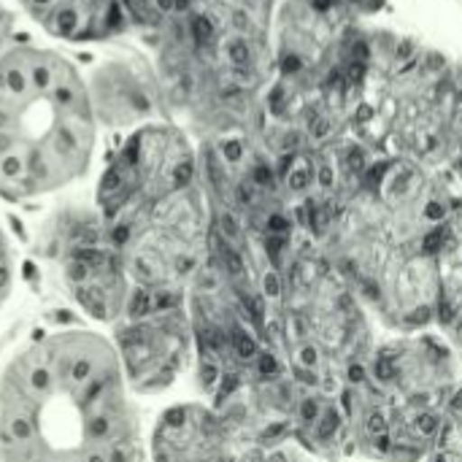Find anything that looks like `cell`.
Returning <instances> with one entry per match:
<instances>
[{"label": "cell", "mask_w": 462, "mask_h": 462, "mask_svg": "<svg viewBox=\"0 0 462 462\" xmlns=\"http://www.w3.org/2000/svg\"><path fill=\"white\" fill-rule=\"evenodd\" d=\"M328 133H330V122H328V119H319V122L314 125V130H311L314 138H325Z\"/></svg>", "instance_id": "obj_16"}, {"label": "cell", "mask_w": 462, "mask_h": 462, "mask_svg": "<svg viewBox=\"0 0 462 462\" xmlns=\"http://www.w3.org/2000/svg\"><path fill=\"white\" fill-rule=\"evenodd\" d=\"M108 338L133 395L165 390L179 374L187 344L176 292L133 290L127 311L111 325Z\"/></svg>", "instance_id": "obj_5"}, {"label": "cell", "mask_w": 462, "mask_h": 462, "mask_svg": "<svg viewBox=\"0 0 462 462\" xmlns=\"http://www.w3.org/2000/svg\"><path fill=\"white\" fill-rule=\"evenodd\" d=\"M349 165L360 171V168H363V152H352V154H349Z\"/></svg>", "instance_id": "obj_19"}, {"label": "cell", "mask_w": 462, "mask_h": 462, "mask_svg": "<svg viewBox=\"0 0 462 462\" xmlns=\"http://www.w3.org/2000/svg\"><path fill=\"white\" fill-rule=\"evenodd\" d=\"M8 32H11V19H8V14L0 8V54L8 49Z\"/></svg>", "instance_id": "obj_11"}, {"label": "cell", "mask_w": 462, "mask_h": 462, "mask_svg": "<svg viewBox=\"0 0 462 462\" xmlns=\"http://www.w3.org/2000/svg\"><path fill=\"white\" fill-rule=\"evenodd\" d=\"M319 181H322V187H330L333 184V171L325 165V168H319Z\"/></svg>", "instance_id": "obj_17"}, {"label": "cell", "mask_w": 462, "mask_h": 462, "mask_svg": "<svg viewBox=\"0 0 462 462\" xmlns=\"http://www.w3.org/2000/svg\"><path fill=\"white\" fill-rule=\"evenodd\" d=\"M284 70H287V73H298V70H300V57H298V54L284 57Z\"/></svg>", "instance_id": "obj_15"}, {"label": "cell", "mask_w": 462, "mask_h": 462, "mask_svg": "<svg viewBox=\"0 0 462 462\" xmlns=\"http://www.w3.org/2000/svg\"><path fill=\"white\" fill-rule=\"evenodd\" d=\"M222 157L227 160V162H238L241 157H244V143L241 141H236V138H230V141H225L222 143Z\"/></svg>", "instance_id": "obj_10"}, {"label": "cell", "mask_w": 462, "mask_h": 462, "mask_svg": "<svg viewBox=\"0 0 462 462\" xmlns=\"http://www.w3.org/2000/svg\"><path fill=\"white\" fill-rule=\"evenodd\" d=\"M411 51H414V43H411V41H403V43H401V49H398V60L409 57Z\"/></svg>", "instance_id": "obj_18"}, {"label": "cell", "mask_w": 462, "mask_h": 462, "mask_svg": "<svg viewBox=\"0 0 462 462\" xmlns=\"http://www.w3.org/2000/svg\"><path fill=\"white\" fill-rule=\"evenodd\" d=\"M363 76H365V62H352V68H349V79L355 81V84H360L363 81Z\"/></svg>", "instance_id": "obj_13"}, {"label": "cell", "mask_w": 462, "mask_h": 462, "mask_svg": "<svg viewBox=\"0 0 462 462\" xmlns=\"http://www.w3.org/2000/svg\"><path fill=\"white\" fill-rule=\"evenodd\" d=\"M254 179H257V184H271L273 173H271V168L260 165V168H254Z\"/></svg>", "instance_id": "obj_14"}, {"label": "cell", "mask_w": 462, "mask_h": 462, "mask_svg": "<svg viewBox=\"0 0 462 462\" xmlns=\"http://www.w3.org/2000/svg\"><path fill=\"white\" fill-rule=\"evenodd\" d=\"M14 284H16V254L5 227L0 225V309L14 295Z\"/></svg>", "instance_id": "obj_8"}, {"label": "cell", "mask_w": 462, "mask_h": 462, "mask_svg": "<svg viewBox=\"0 0 462 462\" xmlns=\"http://www.w3.org/2000/svg\"><path fill=\"white\" fill-rule=\"evenodd\" d=\"M284 227H287V219H282V217L271 219V230H284Z\"/></svg>", "instance_id": "obj_21"}, {"label": "cell", "mask_w": 462, "mask_h": 462, "mask_svg": "<svg viewBox=\"0 0 462 462\" xmlns=\"http://www.w3.org/2000/svg\"><path fill=\"white\" fill-rule=\"evenodd\" d=\"M54 268L62 292L89 325L111 328L127 311L135 287L95 206L87 217H70L57 230Z\"/></svg>", "instance_id": "obj_4"}, {"label": "cell", "mask_w": 462, "mask_h": 462, "mask_svg": "<svg viewBox=\"0 0 462 462\" xmlns=\"http://www.w3.org/2000/svg\"><path fill=\"white\" fill-rule=\"evenodd\" d=\"M227 60L233 62V65H238V68H244V65H249L252 62V49H249V43L244 41V38H233L230 43H227Z\"/></svg>", "instance_id": "obj_9"}, {"label": "cell", "mask_w": 462, "mask_h": 462, "mask_svg": "<svg viewBox=\"0 0 462 462\" xmlns=\"http://www.w3.org/2000/svg\"><path fill=\"white\" fill-rule=\"evenodd\" d=\"M311 5L317 11H328V8H333V0H311Z\"/></svg>", "instance_id": "obj_20"}, {"label": "cell", "mask_w": 462, "mask_h": 462, "mask_svg": "<svg viewBox=\"0 0 462 462\" xmlns=\"http://www.w3.org/2000/svg\"><path fill=\"white\" fill-rule=\"evenodd\" d=\"M130 398L108 333L43 322L0 355V462H138Z\"/></svg>", "instance_id": "obj_1"}, {"label": "cell", "mask_w": 462, "mask_h": 462, "mask_svg": "<svg viewBox=\"0 0 462 462\" xmlns=\"http://www.w3.org/2000/svg\"><path fill=\"white\" fill-rule=\"evenodd\" d=\"M368 116H374V108H368V106H363V108L357 111V119H368Z\"/></svg>", "instance_id": "obj_22"}, {"label": "cell", "mask_w": 462, "mask_h": 462, "mask_svg": "<svg viewBox=\"0 0 462 462\" xmlns=\"http://www.w3.org/2000/svg\"><path fill=\"white\" fill-rule=\"evenodd\" d=\"M192 179L195 162L179 141L165 127L141 125L108 154L95 187V211L111 233L157 200L187 189Z\"/></svg>", "instance_id": "obj_3"}, {"label": "cell", "mask_w": 462, "mask_h": 462, "mask_svg": "<svg viewBox=\"0 0 462 462\" xmlns=\"http://www.w3.org/2000/svg\"><path fill=\"white\" fill-rule=\"evenodd\" d=\"M309 179H311L309 171H290V176H287V181H290L292 189H303L309 184Z\"/></svg>", "instance_id": "obj_12"}, {"label": "cell", "mask_w": 462, "mask_h": 462, "mask_svg": "<svg viewBox=\"0 0 462 462\" xmlns=\"http://www.w3.org/2000/svg\"><path fill=\"white\" fill-rule=\"evenodd\" d=\"M152 462H225V433L203 406L165 409L149 436Z\"/></svg>", "instance_id": "obj_6"}, {"label": "cell", "mask_w": 462, "mask_h": 462, "mask_svg": "<svg viewBox=\"0 0 462 462\" xmlns=\"http://www.w3.org/2000/svg\"><path fill=\"white\" fill-rule=\"evenodd\" d=\"M19 5L51 38L68 43L108 41L130 22L122 0H19Z\"/></svg>", "instance_id": "obj_7"}, {"label": "cell", "mask_w": 462, "mask_h": 462, "mask_svg": "<svg viewBox=\"0 0 462 462\" xmlns=\"http://www.w3.org/2000/svg\"><path fill=\"white\" fill-rule=\"evenodd\" d=\"M89 81L60 49L14 41L0 54V198H51L87 176L97 146Z\"/></svg>", "instance_id": "obj_2"}]
</instances>
